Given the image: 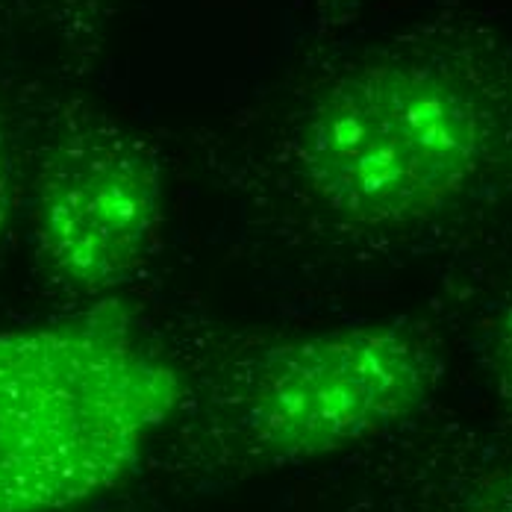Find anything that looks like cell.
Returning <instances> with one entry per match:
<instances>
[{
    "label": "cell",
    "mask_w": 512,
    "mask_h": 512,
    "mask_svg": "<svg viewBox=\"0 0 512 512\" xmlns=\"http://www.w3.org/2000/svg\"><path fill=\"white\" fill-rule=\"evenodd\" d=\"M12 209H15V139L6 109L0 106V242L9 230Z\"/></svg>",
    "instance_id": "7"
},
{
    "label": "cell",
    "mask_w": 512,
    "mask_h": 512,
    "mask_svg": "<svg viewBox=\"0 0 512 512\" xmlns=\"http://www.w3.org/2000/svg\"><path fill=\"white\" fill-rule=\"evenodd\" d=\"M180 404V371L118 312L0 330V512L118 486Z\"/></svg>",
    "instance_id": "2"
},
{
    "label": "cell",
    "mask_w": 512,
    "mask_h": 512,
    "mask_svg": "<svg viewBox=\"0 0 512 512\" xmlns=\"http://www.w3.org/2000/svg\"><path fill=\"white\" fill-rule=\"evenodd\" d=\"M436 386L433 348L404 324L365 321L274 342L212 398L227 460L289 468L365 445L410 421Z\"/></svg>",
    "instance_id": "3"
},
{
    "label": "cell",
    "mask_w": 512,
    "mask_h": 512,
    "mask_svg": "<svg viewBox=\"0 0 512 512\" xmlns=\"http://www.w3.org/2000/svg\"><path fill=\"white\" fill-rule=\"evenodd\" d=\"M489 359H492V380H495L498 398L512 412V298L504 304L495 321Z\"/></svg>",
    "instance_id": "6"
},
{
    "label": "cell",
    "mask_w": 512,
    "mask_h": 512,
    "mask_svg": "<svg viewBox=\"0 0 512 512\" xmlns=\"http://www.w3.org/2000/svg\"><path fill=\"white\" fill-rule=\"evenodd\" d=\"M460 512H512V460L492 465L462 495Z\"/></svg>",
    "instance_id": "5"
},
{
    "label": "cell",
    "mask_w": 512,
    "mask_h": 512,
    "mask_svg": "<svg viewBox=\"0 0 512 512\" xmlns=\"http://www.w3.org/2000/svg\"><path fill=\"white\" fill-rule=\"evenodd\" d=\"M512 165V65L477 48L401 45L336 74L295 145L307 198L351 230H410Z\"/></svg>",
    "instance_id": "1"
},
{
    "label": "cell",
    "mask_w": 512,
    "mask_h": 512,
    "mask_svg": "<svg viewBox=\"0 0 512 512\" xmlns=\"http://www.w3.org/2000/svg\"><path fill=\"white\" fill-rule=\"evenodd\" d=\"M162 218V168L139 136L83 118L42 151L30 186V236L56 286L103 295L127 283L154 254Z\"/></svg>",
    "instance_id": "4"
}]
</instances>
